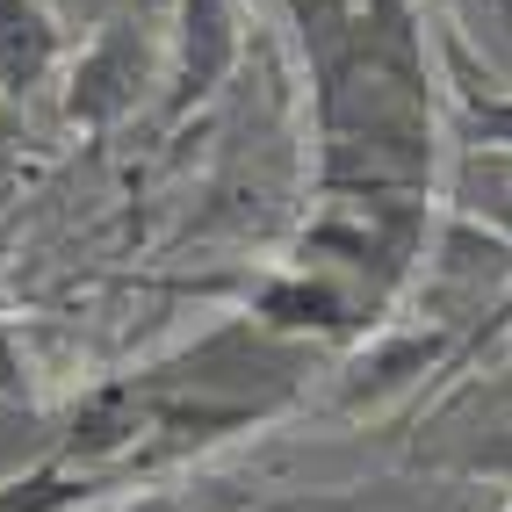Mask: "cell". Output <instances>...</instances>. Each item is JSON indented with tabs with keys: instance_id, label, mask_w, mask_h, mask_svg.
<instances>
[{
	"instance_id": "8992f818",
	"label": "cell",
	"mask_w": 512,
	"mask_h": 512,
	"mask_svg": "<svg viewBox=\"0 0 512 512\" xmlns=\"http://www.w3.org/2000/svg\"><path fill=\"white\" fill-rule=\"evenodd\" d=\"M65 65V15L51 0H0V101H29Z\"/></svg>"
},
{
	"instance_id": "ba28073f",
	"label": "cell",
	"mask_w": 512,
	"mask_h": 512,
	"mask_svg": "<svg viewBox=\"0 0 512 512\" xmlns=\"http://www.w3.org/2000/svg\"><path fill=\"white\" fill-rule=\"evenodd\" d=\"M94 484H101L94 469H73V462L51 455V462H37V469H22V476L0 484V512H73V505L94 498Z\"/></svg>"
},
{
	"instance_id": "52a82bcc",
	"label": "cell",
	"mask_w": 512,
	"mask_h": 512,
	"mask_svg": "<svg viewBox=\"0 0 512 512\" xmlns=\"http://www.w3.org/2000/svg\"><path fill=\"white\" fill-rule=\"evenodd\" d=\"M448 210H462V217H476V224H491V231L512 238V152L462 145L455 181H448Z\"/></svg>"
},
{
	"instance_id": "5b68a950",
	"label": "cell",
	"mask_w": 512,
	"mask_h": 512,
	"mask_svg": "<svg viewBox=\"0 0 512 512\" xmlns=\"http://www.w3.org/2000/svg\"><path fill=\"white\" fill-rule=\"evenodd\" d=\"M246 37H238V0H174V44H166V116H188L210 101Z\"/></svg>"
},
{
	"instance_id": "277c9868",
	"label": "cell",
	"mask_w": 512,
	"mask_h": 512,
	"mask_svg": "<svg viewBox=\"0 0 512 512\" xmlns=\"http://www.w3.org/2000/svg\"><path fill=\"white\" fill-rule=\"evenodd\" d=\"M145 87H152V51L138 37V22L116 15V22L94 29V44L73 58V73H65V123L101 130V123L138 109Z\"/></svg>"
},
{
	"instance_id": "6da1fadb",
	"label": "cell",
	"mask_w": 512,
	"mask_h": 512,
	"mask_svg": "<svg viewBox=\"0 0 512 512\" xmlns=\"http://www.w3.org/2000/svg\"><path fill=\"white\" fill-rule=\"evenodd\" d=\"M311 87L325 195H433L440 116L412 0H361L347 37L311 58Z\"/></svg>"
},
{
	"instance_id": "9c48e42d",
	"label": "cell",
	"mask_w": 512,
	"mask_h": 512,
	"mask_svg": "<svg viewBox=\"0 0 512 512\" xmlns=\"http://www.w3.org/2000/svg\"><path fill=\"white\" fill-rule=\"evenodd\" d=\"M455 138L476 152H512V87H455Z\"/></svg>"
},
{
	"instance_id": "3957f363",
	"label": "cell",
	"mask_w": 512,
	"mask_h": 512,
	"mask_svg": "<svg viewBox=\"0 0 512 512\" xmlns=\"http://www.w3.org/2000/svg\"><path fill=\"white\" fill-rule=\"evenodd\" d=\"M412 462L455 476H512V354L462 383L419 419Z\"/></svg>"
},
{
	"instance_id": "30bf717a",
	"label": "cell",
	"mask_w": 512,
	"mask_h": 512,
	"mask_svg": "<svg viewBox=\"0 0 512 512\" xmlns=\"http://www.w3.org/2000/svg\"><path fill=\"white\" fill-rule=\"evenodd\" d=\"M29 390V361H22V339H15V325L0 318V404H15Z\"/></svg>"
},
{
	"instance_id": "7a4b0ae2",
	"label": "cell",
	"mask_w": 512,
	"mask_h": 512,
	"mask_svg": "<svg viewBox=\"0 0 512 512\" xmlns=\"http://www.w3.org/2000/svg\"><path fill=\"white\" fill-rule=\"evenodd\" d=\"M311 361H318L311 339H289L246 311V318H224L217 332H202L195 347L152 361L130 383L152 412V448H202V440L275 419L303 390Z\"/></svg>"
}]
</instances>
